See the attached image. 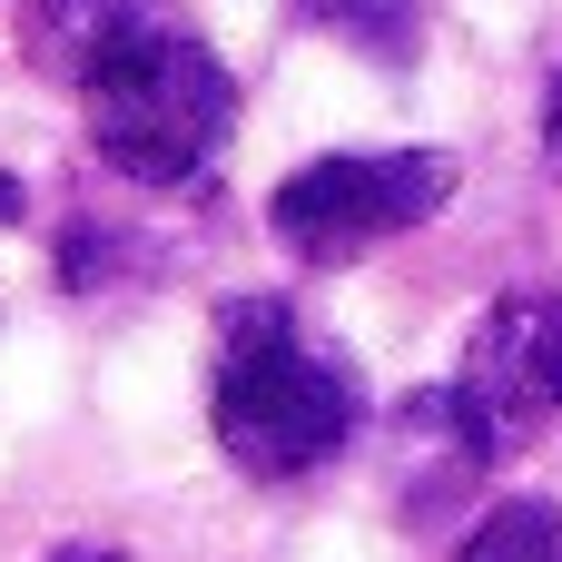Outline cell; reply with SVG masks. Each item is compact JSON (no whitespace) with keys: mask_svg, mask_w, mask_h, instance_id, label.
I'll list each match as a JSON object with an SVG mask.
<instances>
[{"mask_svg":"<svg viewBox=\"0 0 562 562\" xmlns=\"http://www.w3.org/2000/svg\"><path fill=\"white\" fill-rule=\"evenodd\" d=\"M207 425L217 454L257 484H296L326 454H346V435L366 425V385L356 366L296 326L286 296H237L217 316V385H207Z\"/></svg>","mask_w":562,"mask_h":562,"instance_id":"6da1fadb","label":"cell"},{"mask_svg":"<svg viewBox=\"0 0 562 562\" xmlns=\"http://www.w3.org/2000/svg\"><path fill=\"white\" fill-rule=\"evenodd\" d=\"M79 109H89V138H99V158L119 178H138V188H198L217 168L227 128H237V79H227V59L198 30L138 10L79 69Z\"/></svg>","mask_w":562,"mask_h":562,"instance_id":"7a4b0ae2","label":"cell"},{"mask_svg":"<svg viewBox=\"0 0 562 562\" xmlns=\"http://www.w3.org/2000/svg\"><path fill=\"white\" fill-rule=\"evenodd\" d=\"M445 198H454L445 148H336V158H306L296 178H277L267 227L296 267H356L385 237L425 227Z\"/></svg>","mask_w":562,"mask_h":562,"instance_id":"3957f363","label":"cell"},{"mask_svg":"<svg viewBox=\"0 0 562 562\" xmlns=\"http://www.w3.org/2000/svg\"><path fill=\"white\" fill-rule=\"evenodd\" d=\"M435 405H445V425H454V445H464L474 464L524 454V445L562 415V296L553 286L494 296V306L474 316L464 366H454V385H445Z\"/></svg>","mask_w":562,"mask_h":562,"instance_id":"277c9868","label":"cell"},{"mask_svg":"<svg viewBox=\"0 0 562 562\" xmlns=\"http://www.w3.org/2000/svg\"><path fill=\"white\" fill-rule=\"evenodd\" d=\"M138 10H148V0H30V20H20V49H30L49 79H69V89H79V69H89V59L119 40Z\"/></svg>","mask_w":562,"mask_h":562,"instance_id":"5b68a950","label":"cell"},{"mask_svg":"<svg viewBox=\"0 0 562 562\" xmlns=\"http://www.w3.org/2000/svg\"><path fill=\"white\" fill-rule=\"evenodd\" d=\"M454 562H562V504H543V494H504V504L464 533Z\"/></svg>","mask_w":562,"mask_h":562,"instance_id":"8992f818","label":"cell"},{"mask_svg":"<svg viewBox=\"0 0 562 562\" xmlns=\"http://www.w3.org/2000/svg\"><path fill=\"white\" fill-rule=\"evenodd\" d=\"M296 10L366 59H415V40H425V0H296Z\"/></svg>","mask_w":562,"mask_h":562,"instance_id":"52a82bcc","label":"cell"},{"mask_svg":"<svg viewBox=\"0 0 562 562\" xmlns=\"http://www.w3.org/2000/svg\"><path fill=\"white\" fill-rule=\"evenodd\" d=\"M543 158H553V178H562V79H553V99H543Z\"/></svg>","mask_w":562,"mask_h":562,"instance_id":"ba28073f","label":"cell"},{"mask_svg":"<svg viewBox=\"0 0 562 562\" xmlns=\"http://www.w3.org/2000/svg\"><path fill=\"white\" fill-rule=\"evenodd\" d=\"M49 562H128V553H109V543H59Z\"/></svg>","mask_w":562,"mask_h":562,"instance_id":"9c48e42d","label":"cell"},{"mask_svg":"<svg viewBox=\"0 0 562 562\" xmlns=\"http://www.w3.org/2000/svg\"><path fill=\"white\" fill-rule=\"evenodd\" d=\"M10 217H20V178H0V227H10Z\"/></svg>","mask_w":562,"mask_h":562,"instance_id":"30bf717a","label":"cell"}]
</instances>
